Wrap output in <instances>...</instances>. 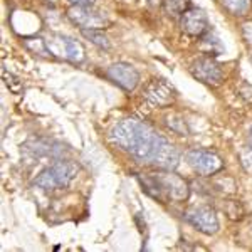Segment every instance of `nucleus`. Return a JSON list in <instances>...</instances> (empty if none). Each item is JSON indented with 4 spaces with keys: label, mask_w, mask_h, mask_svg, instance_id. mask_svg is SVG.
I'll list each match as a JSON object with an SVG mask.
<instances>
[{
    "label": "nucleus",
    "mask_w": 252,
    "mask_h": 252,
    "mask_svg": "<svg viewBox=\"0 0 252 252\" xmlns=\"http://www.w3.org/2000/svg\"><path fill=\"white\" fill-rule=\"evenodd\" d=\"M242 35L246 39V42L252 46V22H246L242 26Z\"/></svg>",
    "instance_id": "obj_20"
},
{
    "label": "nucleus",
    "mask_w": 252,
    "mask_h": 252,
    "mask_svg": "<svg viewBox=\"0 0 252 252\" xmlns=\"http://www.w3.org/2000/svg\"><path fill=\"white\" fill-rule=\"evenodd\" d=\"M239 158H241L242 168L246 170L247 173L252 175V146H247V148H244L242 152H241V155H239Z\"/></svg>",
    "instance_id": "obj_18"
},
{
    "label": "nucleus",
    "mask_w": 252,
    "mask_h": 252,
    "mask_svg": "<svg viewBox=\"0 0 252 252\" xmlns=\"http://www.w3.org/2000/svg\"><path fill=\"white\" fill-rule=\"evenodd\" d=\"M109 141L140 163L152 165L161 170L172 172L180 161V152L165 136H161L143 121H120L109 131Z\"/></svg>",
    "instance_id": "obj_1"
},
{
    "label": "nucleus",
    "mask_w": 252,
    "mask_h": 252,
    "mask_svg": "<svg viewBox=\"0 0 252 252\" xmlns=\"http://www.w3.org/2000/svg\"><path fill=\"white\" fill-rule=\"evenodd\" d=\"M251 61H252V58H251Z\"/></svg>",
    "instance_id": "obj_23"
},
{
    "label": "nucleus",
    "mask_w": 252,
    "mask_h": 252,
    "mask_svg": "<svg viewBox=\"0 0 252 252\" xmlns=\"http://www.w3.org/2000/svg\"><path fill=\"white\" fill-rule=\"evenodd\" d=\"M166 125H168L175 133H178V135H184V136H185L187 133H189V129H187L185 121H184V120H180V118H177V116L168 118V121H166Z\"/></svg>",
    "instance_id": "obj_17"
},
{
    "label": "nucleus",
    "mask_w": 252,
    "mask_h": 252,
    "mask_svg": "<svg viewBox=\"0 0 252 252\" xmlns=\"http://www.w3.org/2000/svg\"><path fill=\"white\" fill-rule=\"evenodd\" d=\"M72 5H83V7H93L94 0H69Z\"/></svg>",
    "instance_id": "obj_21"
},
{
    "label": "nucleus",
    "mask_w": 252,
    "mask_h": 252,
    "mask_svg": "<svg viewBox=\"0 0 252 252\" xmlns=\"http://www.w3.org/2000/svg\"><path fill=\"white\" fill-rule=\"evenodd\" d=\"M24 44H26V47L29 49V51L35 52V54H40V56L49 54V51L46 47V40L44 39H26Z\"/></svg>",
    "instance_id": "obj_16"
},
{
    "label": "nucleus",
    "mask_w": 252,
    "mask_h": 252,
    "mask_svg": "<svg viewBox=\"0 0 252 252\" xmlns=\"http://www.w3.org/2000/svg\"><path fill=\"white\" fill-rule=\"evenodd\" d=\"M108 78L125 91H133L140 83V72L128 63H115L108 67Z\"/></svg>",
    "instance_id": "obj_10"
},
{
    "label": "nucleus",
    "mask_w": 252,
    "mask_h": 252,
    "mask_svg": "<svg viewBox=\"0 0 252 252\" xmlns=\"http://www.w3.org/2000/svg\"><path fill=\"white\" fill-rule=\"evenodd\" d=\"M223 7L234 15H246L251 10V0H222Z\"/></svg>",
    "instance_id": "obj_15"
},
{
    "label": "nucleus",
    "mask_w": 252,
    "mask_h": 252,
    "mask_svg": "<svg viewBox=\"0 0 252 252\" xmlns=\"http://www.w3.org/2000/svg\"><path fill=\"white\" fill-rule=\"evenodd\" d=\"M44 40H46V47H47L49 54L54 56V58H58V59L78 64V63H83L84 58H86L84 47L81 46L78 40L67 37V35L51 34Z\"/></svg>",
    "instance_id": "obj_4"
},
{
    "label": "nucleus",
    "mask_w": 252,
    "mask_h": 252,
    "mask_svg": "<svg viewBox=\"0 0 252 252\" xmlns=\"http://www.w3.org/2000/svg\"><path fill=\"white\" fill-rule=\"evenodd\" d=\"M190 9V0H163V10L166 15L177 19Z\"/></svg>",
    "instance_id": "obj_13"
},
{
    "label": "nucleus",
    "mask_w": 252,
    "mask_h": 252,
    "mask_svg": "<svg viewBox=\"0 0 252 252\" xmlns=\"http://www.w3.org/2000/svg\"><path fill=\"white\" fill-rule=\"evenodd\" d=\"M3 78H5V84L9 86V89H12V91H19V89H20V83L14 78V76H12V74L9 76V72L5 71V72H3Z\"/></svg>",
    "instance_id": "obj_19"
},
{
    "label": "nucleus",
    "mask_w": 252,
    "mask_h": 252,
    "mask_svg": "<svg viewBox=\"0 0 252 252\" xmlns=\"http://www.w3.org/2000/svg\"><path fill=\"white\" fill-rule=\"evenodd\" d=\"M145 101L153 108H166L175 101V89L165 79H153L143 91Z\"/></svg>",
    "instance_id": "obj_9"
},
{
    "label": "nucleus",
    "mask_w": 252,
    "mask_h": 252,
    "mask_svg": "<svg viewBox=\"0 0 252 252\" xmlns=\"http://www.w3.org/2000/svg\"><path fill=\"white\" fill-rule=\"evenodd\" d=\"M182 31L193 37H202L209 32V17L202 9H189L180 17Z\"/></svg>",
    "instance_id": "obj_12"
},
{
    "label": "nucleus",
    "mask_w": 252,
    "mask_h": 252,
    "mask_svg": "<svg viewBox=\"0 0 252 252\" xmlns=\"http://www.w3.org/2000/svg\"><path fill=\"white\" fill-rule=\"evenodd\" d=\"M185 158L190 168L202 177H212L223 168L222 158L209 150H190Z\"/></svg>",
    "instance_id": "obj_5"
},
{
    "label": "nucleus",
    "mask_w": 252,
    "mask_h": 252,
    "mask_svg": "<svg viewBox=\"0 0 252 252\" xmlns=\"http://www.w3.org/2000/svg\"><path fill=\"white\" fill-rule=\"evenodd\" d=\"M67 17L72 24L84 29H103L109 24V20L103 12H97L93 7H83V5H72L67 10Z\"/></svg>",
    "instance_id": "obj_7"
},
{
    "label": "nucleus",
    "mask_w": 252,
    "mask_h": 252,
    "mask_svg": "<svg viewBox=\"0 0 252 252\" xmlns=\"http://www.w3.org/2000/svg\"><path fill=\"white\" fill-rule=\"evenodd\" d=\"M247 143H249V146H252V126L249 128V133H247Z\"/></svg>",
    "instance_id": "obj_22"
},
{
    "label": "nucleus",
    "mask_w": 252,
    "mask_h": 252,
    "mask_svg": "<svg viewBox=\"0 0 252 252\" xmlns=\"http://www.w3.org/2000/svg\"><path fill=\"white\" fill-rule=\"evenodd\" d=\"M79 172V166L67 160H58L56 163L47 166L44 172L37 175L34 185L42 190H61L69 187L76 175Z\"/></svg>",
    "instance_id": "obj_3"
},
{
    "label": "nucleus",
    "mask_w": 252,
    "mask_h": 252,
    "mask_svg": "<svg viewBox=\"0 0 252 252\" xmlns=\"http://www.w3.org/2000/svg\"><path fill=\"white\" fill-rule=\"evenodd\" d=\"M185 220L193 225L197 230H200L202 234L212 235L219 230L220 223H219V217L215 214V210L209 205H200V207H192L185 212Z\"/></svg>",
    "instance_id": "obj_6"
},
{
    "label": "nucleus",
    "mask_w": 252,
    "mask_h": 252,
    "mask_svg": "<svg viewBox=\"0 0 252 252\" xmlns=\"http://www.w3.org/2000/svg\"><path fill=\"white\" fill-rule=\"evenodd\" d=\"M141 189L152 198L166 204V202H184L190 195V185L182 177L166 170L165 173H145L138 175Z\"/></svg>",
    "instance_id": "obj_2"
},
{
    "label": "nucleus",
    "mask_w": 252,
    "mask_h": 252,
    "mask_svg": "<svg viewBox=\"0 0 252 252\" xmlns=\"http://www.w3.org/2000/svg\"><path fill=\"white\" fill-rule=\"evenodd\" d=\"M26 152H29L32 157L39 158H54V160H61L67 148L59 141L49 140V138H32L24 145Z\"/></svg>",
    "instance_id": "obj_11"
},
{
    "label": "nucleus",
    "mask_w": 252,
    "mask_h": 252,
    "mask_svg": "<svg viewBox=\"0 0 252 252\" xmlns=\"http://www.w3.org/2000/svg\"><path fill=\"white\" fill-rule=\"evenodd\" d=\"M83 32V35L86 39L91 40L94 46H97L99 49H104V51H108L109 47H111V44H109V40L106 35L101 32V29H84V31H81Z\"/></svg>",
    "instance_id": "obj_14"
},
{
    "label": "nucleus",
    "mask_w": 252,
    "mask_h": 252,
    "mask_svg": "<svg viewBox=\"0 0 252 252\" xmlns=\"http://www.w3.org/2000/svg\"><path fill=\"white\" fill-rule=\"evenodd\" d=\"M190 72H192L195 79H198L204 84H209V86H220L223 81L222 66L210 56L195 61L192 67H190Z\"/></svg>",
    "instance_id": "obj_8"
}]
</instances>
